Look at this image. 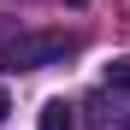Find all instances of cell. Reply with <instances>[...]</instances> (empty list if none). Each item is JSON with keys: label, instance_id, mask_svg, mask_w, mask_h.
Here are the masks:
<instances>
[{"label": "cell", "instance_id": "1", "mask_svg": "<svg viewBox=\"0 0 130 130\" xmlns=\"http://www.w3.org/2000/svg\"><path fill=\"white\" fill-rule=\"evenodd\" d=\"M71 53H77V36L65 30H18L0 41V59L12 71H47V65H65Z\"/></svg>", "mask_w": 130, "mask_h": 130}, {"label": "cell", "instance_id": "2", "mask_svg": "<svg viewBox=\"0 0 130 130\" xmlns=\"http://www.w3.org/2000/svg\"><path fill=\"white\" fill-rule=\"evenodd\" d=\"M41 130H77L71 106H65V101H47V106H41Z\"/></svg>", "mask_w": 130, "mask_h": 130}, {"label": "cell", "instance_id": "3", "mask_svg": "<svg viewBox=\"0 0 130 130\" xmlns=\"http://www.w3.org/2000/svg\"><path fill=\"white\" fill-rule=\"evenodd\" d=\"M106 83H112V89H124V95H130V53L106 65Z\"/></svg>", "mask_w": 130, "mask_h": 130}, {"label": "cell", "instance_id": "4", "mask_svg": "<svg viewBox=\"0 0 130 130\" xmlns=\"http://www.w3.org/2000/svg\"><path fill=\"white\" fill-rule=\"evenodd\" d=\"M6 112H12V101H6V89H0V124H6Z\"/></svg>", "mask_w": 130, "mask_h": 130}, {"label": "cell", "instance_id": "5", "mask_svg": "<svg viewBox=\"0 0 130 130\" xmlns=\"http://www.w3.org/2000/svg\"><path fill=\"white\" fill-rule=\"evenodd\" d=\"M124 130H130V118H124Z\"/></svg>", "mask_w": 130, "mask_h": 130}]
</instances>
